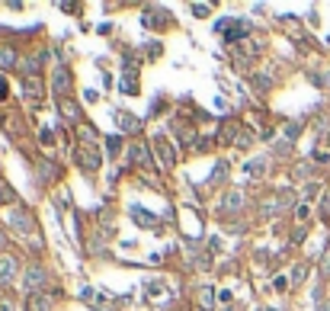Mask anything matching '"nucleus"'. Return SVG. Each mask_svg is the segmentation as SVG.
I'll use <instances>...</instances> for the list:
<instances>
[{
	"mask_svg": "<svg viewBox=\"0 0 330 311\" xmlns=\"http://www.w3.org/2000/svg\"><path fill=\"white\" fill-rule=\"evenodd\" d=\"M151 145H154V154H157V164H161L164 170H170V167L177 164V151L170 148V141L164 138L161 132H157V135H154V138H151Z\"/></svg>",
	"mask_w": 330,
	"mask_h": 311,
	"instance_id": "nucleus-1",
	"label": "nucleus"
},
{
	"mask_svg": "<svg viewBox=\"0 0 330 311\" xmlns=\"http://www.w3.org/2000/svg\"><path fill=\"white\" fill-rule=\"evenodd\" d=\"M77 161H80V167H87V170H100V154H96V145L87 141L84 148L77 151Z\"/></svg>",
	"mask_w": 330,
	"mask_h": 311,
	"instance_id": "nucleus-2",
	"label": "nucleus"
},
{
	"mask_svg": "<svg viewBox=\"0 0 330 311\" xmlns=\"http://www.w3.org/2000/svg\"><path fill=\"white\" fill-rule=\"evenodd\" d=\"M52 84H55V93L68 96V93H71V87H74V80H71V71L58 64V68H55V77H52Z\"/></svg>",
	"mask_w": 330,
	"mask_h": 311,
	"instance_id": "nucleus-3",
	"label": "nucleus"
},
{
	"mask_svg": "<svg viewBox=\"0 0 330 311\" xmlns=\"http://www.w3.org/2000/svg\"><path fill=\"white\" fill-rule=\"evenodd\" d=\"M7 221L16 228V231H23V234L32 231V218H29V212H23V209H13V212L7 215Z\"/></svg>",
	"mask_w": 330,
	"mask_h": 311,
	"instance_id": "nucleus-4",
	"label": "nucleus"
},
{
	"mask_svg": "<svg viewBox=\"0 0 330 311\" xmlns=\"http://www.w3.org/2000/svg\"><path fill=\"white\" fill-rule=\"evenodd\" d=\"M16 279V260L13 257H0V286H10Z\"/></svg>",
	"mask_w": 330,
	"mask_h": 311,
	"instance_id": "nucleus-5",
	"label": "nucleus"
},
{
	"mask_svg": "<svg viewBox=\"0 0 330 311\" xmlns=\"http://www.w3.org/2000/svg\"><path fill=\"white\" fill-rule=\"evenodd\" d=\"M45 270H42V266H29V270H26V289H38V286H45Z\"/></svg>",
	"mask_w": 330,
	"mask_h": 311,
	"instance_id": "nucleus-6",
	"label": "nucleus"
},
{
	"mask_svg": "<svg viewBox=\"0 0 330 311\" xmlns=\"http://www.w3.org/2000/svg\"><path fill=\"white\" fill-rule=\"evenodd\" d=\"M115 119H119V128H122V132H138V125H141L131 112H119Z\"/></svg>",
	"mask_w": 330,
	"mask_h": 311,
	"instance_id": "nucleus-7",
	"label": "nucleus"
},
{
	"mask_svg": "<svg viewBox=\"0 0 330 311\" xmlns=\"http://www.w3.org/2000/svg\"><path fill=\"white\" fill-rule=\"evenodd\" d=\"M52 295H32L29 298V311H52Z\"/></svg>",
	"mask_w": 330,
	"mask_h": 311,
	"instance_id": "nucleus-8",
	"label": "nucleus"
},
{
	"mask_svg": "<svg viewBox=\"0 0 330 311\" xmlns=\"http://www.w3.org/2000/svg\"><path fill=\"white\" fill-rule=\"evenodd\" d=\"M131 161H138L145 170H151V157H147L145 145H131Z\"/></svg>",
	"mask_w": 330,
	"mask_h": 311,
	"instance_id": "nucleus-9",
	"label": "nucleus"
},
{
	"mask_svg": "<svg viewBox=\"0 0 330 311\" xmlns=\"http://www.w3.org/2000/svg\"><path fill=\"white\" fill-rule=\"evenodd\" d=\"M131 215L138 218V221H141V225H145V228H154V225H157V218H154L151 212H145V209H141V205H135V209H131Z\"/></svg>",
	"mask_w": 330,
	"mask_h": 311,
	"instance_id": "nucleus-10",
	"label": "nucleus"
},
{
	"mask_svg": "<svg viewBox=\"0 0 330 311\" xmlns=\"http://www.w3.org/2000/svg\"><path fill=\"white\" fill-rule=\"evenodd\" d=\"M240 202H244V196H240V193H228V199H224V212L240 209Z\"/></svg>",
	"mask_w": 330,
	"mask_h": 311,
	"instance_id": "nucleus-11",
	"label": "nucleus"
},
{
	"mask_svg": "<svg viewBox=\"0 0 330 311\" xmlns=\"http://www.w3.org/2000/svg\"><path fill=\"white\" fill-rule=\"evenodd\" d=\"M26 93L36 100V96L42 93V80H38V77H29V80H26Z\"/></svg>",
	"mask_w": 330,
	"mask_h": 311,
	"instance_id": "nucleus-12",
	"label": "nucleus"
},
{
	"mask_svg": "<svg viewBox=\"0 0 330 311\" xmlns=\"http://www.w3.org/2000/svg\"><path fill=\"white\" fill-rule=\"evenodd\" d=\"M61 109H64V116H68V119H80V109H77L71 100H61Z\"/></svg>",
	"mask_w": 330,
	"mask_h": 311,
	"instance_id": "nucleus-13",
	"label": "nucleus"
},
{
	"mask_svg": "<svg viewBox=\"0 0 330 311\" xmlns=\"http://www.w3.org/2000/svg\"><path fill=\"white\" fill-rule=\"evenodd\" d=\"M199 302H202V308H212V305H215V292H212V289H202Z\"/></svg>",
	"mask_w": 330,
	"mask_h": 311,
	"instance_id": "nucleus-14",
	"label": "nucleus"
},
{
	"mask_svg": "<svg viewBox=\"0 0 330 311\" xmlns=\"http://www.w3.org/2000/svg\"><path fill=\"white\" fill-rule=\"evenodd\" d=\"M247 170L254 173V177H260V173L266 170V161H250V164H247Z\"/></svg>",
	"mask_w": 330,
	"mask_h": 311,
	"instance_id": "nucleus-15",
	"label": "nucleus"
},
{
	"mask_svg": "<svg viewBox=\"0 0 330 311\" xmlns=\"http://www.w3.org/2000/svg\"><path fill=\"white\" fill-rule=\"evenodd\" d=\"M13 61H16V55L10 48H0V64H13Z\"/></svg>",
	"mask_w": 330,
	"mask_h": 311,
	"instance_id": "nucleus-16",
	"label": "nucleus"
},
{
	"mask_svg": "<svg viewBox=\"0 0 330 311\" xmlns=\"http://www.w3.org/2000/svg\"><path fill=\"white\" fill-rule=\"evenodd\" d=\"M119 145H122L119 138H109V141H106V151H109V157H112V154H119Z\"/></svg>",
	"mask_w": 330,
	"mask_h": 311,
	"instance_id": "nucleus-17",
	"label": "nucleus"
},
{
	"mask_svg": "<svg viewBox=\"0 0 330 311\" xmlns=\"http://www.w3.org/2000/svg\"><path fill=\"white\" fill-rule=\"evenodd\" d=\"M42 177H45V180L55 177V167H52V164H42Z\"/></svg>",
	"mask_w": 330,
	"mask_h": 311,
	"instance_id": "nucleus-18",
	"label": "nucleus"
},
{
	"mask_svg": "<svg viewBox=\"0 0 330 311\" xmlns=\"http://www.w3.org/2000/svg\"><path fill=\"white\" fill-rule=\"evenodd\" d=\"M292 279H295V282H301V279H305V266H295V273H292Z\"/></svg>",
	"mask_w": 330,
	"mask_h": 311,
	"instance_id": "nucleus-19",
	"label": "nucleus"
},
{
	"mask_svg": "<svg viewBox=\"0 0 330 311\" xmlns=\"http://www.w3.org/2000/svg\"><path fill=\"white\" fill-rule=\"evenodd\" d=\"M192 13H196V16H205V13H208V7H202V3H196V7H192Z\"/></svg>",
	"mask_w": 330,
	"mask_h": 311,
	"instance_id": "nucleus-20",
	"label": "nucleus"
},
{
	"mask_svg": "<svg viewBox=\"0 0 330 311\" xmlns=\"http://www.w3.org/2000/svg\"><path fill=\"white\" fill-rule=\"evenodd\" d=\"M295 215H298V221H305V218H308V205H298V212H295Z\"/></svg>",
	"mask_w": 330,
	"mask_h": 311,
	"instance_id": "nucleus-21",
	"label": "nucleus"
},
{
	"mask_svg": "<svg viewBox=\"0 0 330 311\" xmlns=\"http://www.w3.org/2000/svg\"><path fill=\"white\" fill-rule=\"evenodd\" d=\"M321 270H324V276H330V254L324 257V263H321Z\"/></svg>",
	"mask_w": 330,
	"mask_h": 311,
	"instance_id": "nucleus-22",
	"label": "nucleus"
},
{
	"mask_svg": "<svg viewBox=\"0 0 330 311\" xmlns=\"http://www.w3.org/2000/svg\"><path fill=\"white\" fill-rule=\"evenodd\" d=\"M3 96H7V80L0 77V100H3Z\"/></svg>",
	"mask_w": 330,
	"mask_h": 311,
	"instance_id": "nucleus-23",
	"label": "nucleus"
},
{
	"mask_svg": "<svg viewBox=\"0 0 330 311\" xmlns=\"http://www.w3.org/2000/svg\"><path fill=\"white\" fill-rule=\"evenodd\" d=\"M10 196H13V193H10V189H0V202H7Z\"/></svg>",
	"mask_w": 330,
	"mask_h": 311,
	"instance_id": "nucleus-24",
	"label": "nucleus"
},
{
	"mask_svg": "<svg viewBox=\"0 0 330 311\" xmlns=\"http://www.w3.org/2000/svg\"><path fill=\"white\" fill-rule=\"evenodd\" d=\"M0 311H13V305H10V302H0Z\"/></svg>",
	"mask_w": 330,
	"mask_h": 311,
	"instance_id": "nucleus-25",
	"label": "nucleus"
},
{
	"mask_svg": "<svg viewBox=\"0 0 330 311\" xmlns=\"http://www.w3.org/2000/svg\"><path fill=\"white\" fill-rule=\"evenodd\" d=\"M0 247H7V234L0 231Z\"/></svg>",
	"mask_w": 330,
	"mask_h": 311,
	"instance_id": "nucleus-26",
	"label": "nucleus"
}]
</instances>
